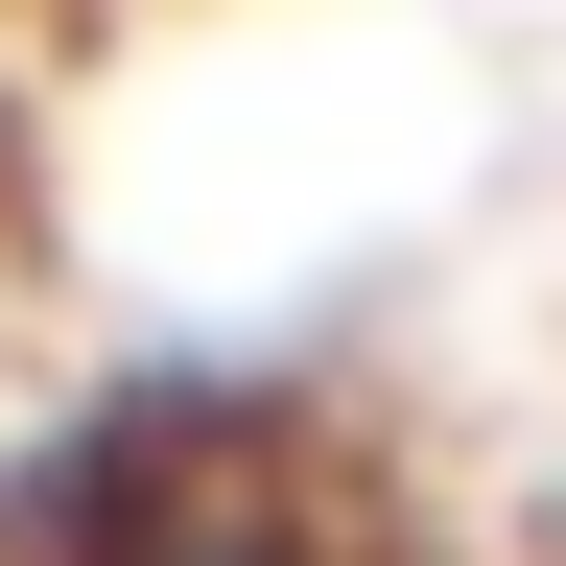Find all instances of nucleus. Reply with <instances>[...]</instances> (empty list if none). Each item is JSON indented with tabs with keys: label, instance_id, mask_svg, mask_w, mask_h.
Masks as SVG:
<instances>
[{
	"label": "nucleus",
	"instance_id": "obj_1",
	"mask_svg": "<svg viewBox=\"0 0 566 566\" xmlns=\"http://www.w3.org/2000/svg\"><path fill=\"white\" fill-rule=\"evenodd\" d=\"M0 566H424L331 472V401L283 378H118L0 472Z\"/></svg>",
	"mask_w": 566,
	"mask_h": 566
}]
</instances>
